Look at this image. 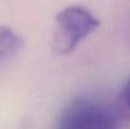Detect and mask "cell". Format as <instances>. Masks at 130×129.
Masks as SVG:
<instances>
[{
	"mask_svg": "<svg viewBox=\"0 0 130 129\" xmlns=\"http://www.w3.org/2000/svg\"><path fill=\"white\" fill-rule=\"evenodd\" d=\"M100 25L94 14L83 6H68L55 15V29L51 47L60 56H68L79 43L91 35Z\"/></svg>",
	"mask_w": 130,
	"mask_h": 129,
	"instance_id": "obj_1",
	"label": "cell"
},
{
	"mask_svg": "<svg viewBox=\"0 0 130 129\" xmlns=\"http://www.w3.org/2000/svg\"><path fill=\"white\" fill-rule=\"evenodd\" d=\"M119 124L116 107L91 97H78L61 111L57 129H118Z\"/></svg>",
	"mask_w": 130,
	"mask_h": 129,
	"instance_id": "obj_2",
	"label": "cell"
},
{
	"mask_svg": "<svg viewBox=\"0 0 130 129\" xmlns=\"http://www.w3.org/2000/svg\"><path fill=\"white\" fill-rule=\"evenodd\" d=\"M22 47V38L8 26L0 25V68L8 63Z\"/></svg>",
	"mask_w": 130,
	"mask_h": 129,
	"instance_id": "obj_3",
	"label": "cell"
},
{
	"mask_svg": "<svg viewBox=\"0 0 130 129\" xmlns=\"http://www.w3.org/2000/svg\"><path fill=\"white\" fill-rule=\"evenodd\" d=\"M115 107L122 118L130 119V78L125 83L123 89L120 90Z\"/></svg>",
	"mask_w": 130,
	"mask_h": 129,
	"instance_id": "obj_4",
	"label": "cell"
}]
</instances>
